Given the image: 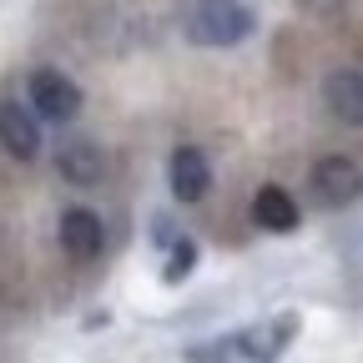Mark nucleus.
<instances>
[{"label": "nucleus", "instance_id": "obj_1", "mask_svg": "<svg viewBox=\"0 0 363 363\" xmlns=\"http://www.w3.org/2000/svg\"><path fill=\"white\" fill-rule=\"evenodd\" d=\"M252 30H257V21L242 0H187V40L192 45L227 51V45H242Z\"/></svg>", "mask_w": 363, "mask_h": 363}, {"label": "nucleus", "instance_id": "obj_2", "mask_svg": "<svg viewBox=\"0 0 363 363\" xmlns=\"http://www.w3.org/2000/svg\"><path fill=\"white\" fill-rule=\"evenodd\" d=\"M26 91H30V101H26V106L35 111V121H56V126H66V121L81 111V86H76L71 76L51 71V66L30 71Z\"/></svg>", "mask_w": 363, "mask_h": 363}, {"label": "nucleus", "instance_id": "obj_3", "mask_svg": "<svg viewBox=\"0 0 363 363\" xmlns=\"http://www.w3.org/2000/svg\"><path fill=\"white\" fill-rule=\"evenodd\" d=\"M293 338H298V313H278V318H262V323L233 333V348L242 363H278Z\"/></svg>", "mask_w": 363, "mask_h": 363}, {"label": "nucleus", "instance_id": "obj_4", "mask_svg": "<svg viewBox=\"0 0 363 363\" xmlns=\"http://www.w3.org/2000/svg\"><path fill=\"white\" fill-rule=\"evenodd\" d=\"M308 187H313L318 207L338 212V207H353V202L363 197V172H358V162H348V157H323V162H313Z\"/></svg>", "mask_w": 363, "mask_h": 363}, {"label": "nucleus", "instance_id": "obj_5", "mask_svg": "<svg viewBox=\"0 0 363 363\" xmlns=\"http://www.w3.org/2000/svg\"><path fill=\"white\" fill-rule=\"evenodd\" d=\"M0 147H6L16 162H35L40 157V121L26 101L0 96Z\"/></svg>", "mask_w": 363, "mask_h": 363}, {"label": "nucleus", "instance_id": "obj_6", "mask_svg": "<svg viewBox=\"0 0 363 363\" xmlns=\"http://www.w3.org/2000/svg\"><path fill=\"white\" fill-rule=\"evenodd\" d=\"M167 182H172V197L177 202H202L212 187V167L202 147H177L167 157Z\"/></svg>", "mask_w": 363, "mask_h": 363}, {"label": "nucleus", "instance_id": "obj_7", "mask_svg": "<svg viewBox=\"0 0 363 363\" xmlns=\"http://www.w3.org/2000/svg\"><path fill=\"white\" fill-rule=\"evenodd\" d=\"M61 247H66V257H76V262L101 257V247H106L101 217L91 212V207H66V212H61Z\"/></svg>", "mask_w": 363, "mask_h": 363}, {"label": "nucleus", "instance_id": "obj_8", "mask_svg": "<svg viewBox=\"0 0 363 363\" xmlns=\"http://www.w3.org/2000/svg\"><path fill=\"white\" fill-rule=\"evenodd\" d=\"M56 172L71 182V187H96L106 177V152L96 142H86V136H71V142L56 147Z\"/></svg>", "mask_w": 363, "mask_h": 363}, {"label": "nucleus", "instance_id": "obj_9", "mask_svg": "<svg viewBox=\"0 0 363 363\" xmlns=\"http://www.w3.org/2000/svg\"><path fill=\"white\" fill-rule=\"evenodd\" d=\"M323 106L338 126H363V71L343 66L323 81Z\"/></svg>", "mask_w": 363, "mask_h": 363}, {"label": "nucleus", "instance_id": "obj_10", "mask_svg": "<svg viewBox=\"0 0 363 363\" xmlns=\"http://www.w3.org/2000/svg\"><path fill=\"white\" fill-rule=\"evenodd\" d=\"M252 222L262 227V233H278V238H288V233H298V222H303V212H298V202L288 197V187H257V197H252Z\"/></svg>", "mask_w": 363, "mask_h": 363}, {"label": "nucleus", "instance_id": "obj_11", "mask_svg": "<svg viewBox=\"0 0 363 363\" xmlns=\"http://www.w3.org/2000/svg\"><path fill=\"white\" fill-rule=\"evenodd\" d=\"M192 267H197V242L192 238H177L172 247H167V267H162V283H187L192 278Z\"/></svg>", "mask_w": 363, "mask_h": 363}, {"label": "nucleus", "instance_id": "obj_12", "mask_svg": "<svg viewBox=\"0 0 363 363\" xmlns=\"http://www.w3.org/2000/svg\"><path fill=\"white\" fill-rule=\"evenodd\" d=\"M233 358H238L233 338H207V343H192L187 348V363H233Z\"/></svg>", "mask_w": 363, "mask_h": 363}, {"label": "nucleus", "instance_id": "obj_13", "mask_svg": "<svg viewBox=\"0 0 363 363\" xmlns=\"http://www.w3.org/2000/svg\"><path fill=\"white\" fill-rule=\"evenodd\" d=\"M177 238H182V233H177L172 217H157V222H152V242H157V247H172Z\"/></svg>", "mask_w": 363, "mask_h": 363}]
</instances>
